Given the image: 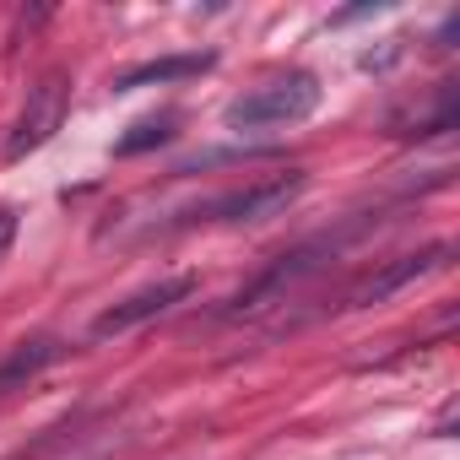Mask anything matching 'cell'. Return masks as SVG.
Segmentation results:
<instances>
[{
	"instance_id": "cell-1",
	"label": "cell",
	"mask_w": 460,
	"mask_h": 460,
	"mask_svg": "<svg viewBox=\"0 0 460 460\" xmlns=\"http://www.w3.org/2000/svg\"><path fill=\"white\" fill-rule=\"evenodd\" d=\"M320 109V82L309 71H293V76H277L244 98L227 103V130H277V125H298Z\"/></svg>"
},
{
	"instance_id": "cell-2",
	"label": "cell",
	"mask_w": 460,
	"mask_h": 460,
	"mask_svg": "<svg viewBox=\"0 0 460 460\" xmlns=\"http://www.w3.org/2000/svg\"><path fill=\"white\" fill-rule=\"evenodd\" d=\"M309 173L293 168V173H277V179H261V184H244V190H227L206 206H195L184 222H266L277 211H288L298 195H304Z\"/></svg>"
},
{
	"instance_id": "cell-3",
	"label": "cell",
	"mask_w": 460,
	"mask_h": 460,
	"mask_svg": "<svg viewBox=\"0 0 460 460\" xmlns=\"http://www.w3.org/2000/svg\"><path fill=\"white\" fill-rule=\"evenodd\" d=\"M352 234H358V227H352ZM352 234H341V239H352ZM341 239H314V244H304V250H293V255H282L266 277H255L234 304H227V320H244V314H261L266 304H277L282 293H293L304 277H314L336 250H341Z\"/></svg>"
},
{
	"instance_id": "cell-4",
	"label": "cell",
	"mask_w": 460,
	"mask_h": 460,
	"mask_svg": "<svg viewBox=\"0 0 460 460\" xmlns=\"http://www.w3.org/2000/svg\"><path fill=\"white\" fill-rule=\"evenodd\" d=\"M190 293H195V277H163V282H152V288H136L130 298L109 304V309L93 320V341L125 336V331H136V325H146V320L168 314V309H173V304H184Z\"/></svg>"
},
{
	"instance_id": "cell-5",
	"label": "cell",
	"mask_w": 460,
	"mask_h": 460,
	"mask_svg": "<svg viewBox=\"0 0 460 460\" xmlns=\"http://www.w3.org/2000/svg\"><path fill=\"white\" fill-rule=\"evenodd\" d=\"M66 103H71V82L55 71V76H44L33 93H28V109H22V119H17V130L6 136V157L17 163V157H28V152H39L55 130H60V119H66Z\"/></svg>"
},
{
	"instance_id": "cell-6",
	"label": "cell",
	"mask_w": 460,
	"mask_h": 460,
	"mask_svg": "<svg viewBox=\"0 0 460 460\" xmlns=\"http://www.w3.org/2000/svg\"><path fill=\"white\" fill-rule=\"evenodd\" d=\"M444 261H449V244H433V250H422V255H401V261H390V266H379V271L358 277V282L341 293V309H368V304H385L390 293H401L406 282H417V277L438 271Z\"/></svg>"
},
{
	"instance_id": "cell-7",
	"label": "cell",
	"mask_w": 460,
	"mask_h": 460,
	"mask_svg": "<svg viewBox=\"0 0 460 460\" xmlns=\"http://www.w3.org/2000/svg\"><path fill=\"white\" fill-rule=\"evenodd\" d=\"M66 352H71V347H66L60 336H33V341H17L6 358H0V395H12V390L33 385V379H39L44 368H55Z\"/></svg>"
},
{
	"instance_id": "cell-8",
	"label": "cell",
	"mask_w": 460,
	"mask_h": 460,
	"mask_svg": "<svg viewBox=\"0 0 460 460\" xmlns=\"http://www.w3.org/2000/svg\"><path fill=\"white\" fill-rule=\"evenodd\" d=\"M217 55H168V60H146V66H130L114 87L119 93H136V87H152V82H184V76H200L211 71Z\"/></svg>"
},
{
	"instance_id": "cell-9",
	"label": "cell",
	"mask_w": 460,
	"mask_h": 460,
	"mask_svg": "<svg viewBox=\"0 0 460 460\" xmlns=\"http://www.w3.org/2000/svg\"><path fill=\"white\" fill-rule=\"evenodd\" d=\"M173 136V119L163 114V119H141V125H130V136H119L114 141V152L119 157H136V152H146V146H163Z\"/></svg>"
},
{
	"instance_id": "cell-10",
	"label": "cell",
	"mask_w": 460,
	"mask_h": 460,
	"mask_svg": "<svg viewBox=\"0 0 460 460\" xmlns=\"http://www.w3.org/2000/svg\"><path fill=\"white\" fill-rule=\"evenodd\" d=\"M12 239H17V211H12V206H0V250H6Z\"/></svg>"
}]
</instances>
